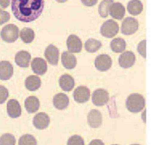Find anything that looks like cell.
I'll use <instances>...</instances> for the list:
<instances>
[{
	"mask_svg": "<svg viewBox=\"0 0 153 145\" xmlns=\"http://www.w3.org/2000/svg\"><path fill=\"white\" fill-rule=\"evenodd\" d=\"M44 0H12L11 11L19 21L31 22L37 19L42 14Z\"/></svg>",
	"mask_w": 153,
	"mask_h": 145,
	"instance_id": "cell-1",
	"label": "cell"
},
{
	"mask_svg": "<svg viewBox=\"0 0 153 145\" xmlns=\"http://www.w3.org/2000/svg\"><path fill=\"white\" fill-rule=\"evenodd\" d=\"M145 104L144 97L137 93L130 94L127 98L126 105L128 111L132 113H138L142 111Z\"/></svg>",
	"mask_w": 153,
	"mask_h": 145,
	"instance_id": "cell-2",
	"label": "cell"
},
{
	"mask_svg": "<svg viewBox=\"0 0 153 145\" xmlns=\"http://www.w3.org/2000/svg\"><path fill=\"white\" fill-rule=\"evenodd\" d=\"M19 30L17 26L8 24L4 26L1 31V37L5 42L11 43L16 41L19 37Z\"/></svg>",
	"mask_w": 153,
	"mask_h": 145,
	"instance_id": "cell-3",
	"label": "cell"
},
{
	"mask_svg": "<svg viewBox=\"0 0 153 145\" xmlns=\"http://www.w3.org/2000/svg\"><path fill=\"white\" fill-rule=\"evenodd\" d=\"M119 31L118 24L114 20L105 22L100 28V34L105 37L111 38L115 36Z\"/></svg>",
	"mask_w": 153,
	"mask_h": 145,
	"instance_id": "cell-4",
	"label": "cell"
},
{
	"mask_svg": "<svg viewBox=\"0 0 153 145\" xmlns=\"http://www.w3.org/2000/svg\"><path fill=\"white\" fill-rule=\"evenodd\" d=\"M139 27V23L137 19L128 17H126L122 22L121 31V33L126 35H129L135 33Z\"/></svg>",
	"mask_w": 153,
	"mask_h": 145,
	"instance_id": "cell-5",
	"label": "cell"
},
{
	"mask_svg": "<svg viewBox=\"0 0 153 145\" xmlns=\"http://www.w3.org/2000/svg\"><path fill=\"white\" fill-rule=\"evenodd\" d=\"M112 59L108 55L102 54L98 55L94 61V65L96 69L100 71L108 70L112 65Z\"/></svg>",
	"mask_w": 153,
	"mask_h": 145,
	"instance_id": "cell-6",
	"label": "cell"
},
{
	"mask_svg": "<svg viewBox=\"0 0 153 145\" xmlns=\"http://www.w3.org/2000/svg\"><path fill=\"white\" fill-rule=\"evenodd\" d=\"M109 101V93L104 89L95 90L92 95V102L96 106H103Z\"/></svg>",
	"mask_w": 153,
	"mask_h": 145,
	"instance_id": "cell-7",
	"label": "cell"
},
{
	"mask_svg": "<svg viewBox=\"0 0 153 145\" xmlns=\"http://www.w3.org/2000/svg\"><path fill=\"white\" fill-rule=\"evenodd\" d=\"M44 56L48 62L53 65H56L58 64L59 51L54 45L50 44L45 50Z\"/></svg>",
	"mask_w": 153,
	"mask_h": 145,
	"instance_id": "cell-8",
	"label": "cell"
},
{
	"mask_svg": "<svg viewBox=\"0 0 153 145\" xmlns=\"http://www.w3.org/2000/svg\"><path fill=\"white\" fill-rule=\"evenodd\" d=\"M73 96L76 102L78 103L85 102L90 98V89L84 86H78L75 89Z\"/></svg>",
	"mask_w": 153,
	"mask_h": 145,
	"instance_id": "cell-9",
	"label": "cell"
},
{
	"mask_svg": "<svg viewBox=\"0 0 153 145\" xmlns=\"http://www.w3.org/2000/svg\"><path fill=\"white\" fill-rule=\"evenodd\" d=\"M136 60V57L131 51H126L123 53L118 58V63L121 67L123 68H128L131 67Z\"/></svg>",
	"mask_w": 153,
	"mask_h": 145,
	"instance_id": "cell-10",
	"label": "cell"
},
{
	"mask_svg": "<svg viewBox=\"0 0 153 145\" xmlns=\"http://www.w3.org/2000/svg\"><path fill=\"white\" fill-rule=\"evenodd\" d=\"M50 122L49 116L43 112L37 113L33 119V125L38 129H44L47 128Z\"/></svg>",
	"mask_w": 153,
	"mask_h": 145,
	"instance_id": "cell-11",
	"label": "cell"
},
{
	"mask_svg": "<svg viewBox=\"0 0 153 145\" xmlns=\"http://www.w3.org/2000/svg\"><path fill=\"white\" fill-rule=\"evenodd\" d=\"M66 46L71 53H79L82 50L81 39L75 35H71L66 40Z\"/></svg>",
	"mask_w": 153,
	"mask_h": 145,
	"instance_id": "cell-12",
	"label": "cell"
},
{
	"mask_svg": "<svg viewBox=\"0 0 153 145\" xmlns=\"http://www.w3.org/2000/svg\"><path fill=\"white\" fill-rule=\"evenodd\" d=\"M7 111L8 116L12 118L20 117L22 113V108L19 102L14 99H10L7 104Z\"/></svg>",
	"mask_w": 153,
	"mask_h": 145,
	"instance_id": "cell-13",
	"label": "cell"
},
{
	"mask_svg": "<svg viewBox=\"0 0 153 145\" xmlns=\"http://www.w3.org/2000/svg\"><path fill=\"white\" fill-rule=\"evenodd\" d=\"M87 122L91 128H99L102 122V116L100 112L96 109L91 110L88 114Z\"/></svg>",
	"mask_w": 153,
	"mask_h": 145,
	"instance_id": "cell-14",
	"label": "cell"
},
{
	"mask_svg": "<svg viewBox=\"0 0 153 145\" xmlns=\"http://www.w3.org/2000/svg\"><path fill=\"white\" fill-rule=\"evenodd\" d=\"M125 7L120 2L112 3L109 7L108 11L112 18L117 20L123 19L125 15Z\"/></svg>",
	"mask_w": 153,
	"mask_h": 145,
	"instance_id": "cell-15",
	"label": "cell"
},
{
	"mask_svg": "<svg viewBox=\"0 0 153 145\" xmlns=\"http://www.w3.org/2000/svg\"><path fill=\"white\" fill-rule=\"evenodd\" d=\"M31 67L33 72L38 75H43L47 70L46 61L41 58H34L32 61Z\"/></svg>",
	"mask_w": 153,
	"mask_h": 145,
	"instance_id": "cell-16",
	"label": "cell"
},
{
	"mask_svg": "<svg viewBox=\"0 0 153 145\" xmlns=\"http://www.w3.org/2000/svg\"><path fill=\"white\" fill-rule=\"evenodd\" d=\"M13 74V67L9 61H2L0 62V79L7 80Z\"/></svg>",
	"mask_w": 153,
	"mask_h": 145,
	"instance_id": "cell-17",
	"label": "cell"
},
{
	"mask_svg": "<svg viewBox=\"0 0 153 145\" xmlns=\"http://www.w3.org/2000/svg\"><path fill=\"white\" fill-rule=\"evenodd\" d=\"M31 56L29 52L25 50H21L17 52L15 56L16 64L22 68H27L29 65Z\"/></svg>",
	"mask_w": 153,
	"mask_h": 145,
	"instance_id": "cell-18",
	"label": "cell"
},
{
	"mask_svg": "<svg viewBox=\"0 0 153 145\" xmlns=\"http://www.w3.org/2000/svg\"><path fill=\"white\" fill-rule=\"evenodd\" d=\"M61 61L63 67L69 70L74 68L77 62L75 55L72 53L66 51H65L62 53Z\"/></svg>",
	"mask_w": 153,
	"mask_h": 145,
	"instance_id": "cell-19",
	"label": "cell"
},
{
	"mask_svg": "<svg viewBox=\"0 0 153 145\" xmlns=\"http://www.w3.org/2000/svg\"><path fill=\"white\" fill-rule=\"evenodd\" d=\"M69 103V97L63 93H59L53 98L54 106L58 110L65 109L68 106Z\"/></svg>",
	"mask_w": 153,
	"mask_h": 145,
	"instance_id": "cell-20",
	"label": "cell"
},
{
	"mask_svg": "<svg viewBox=\"0 0 153 145\" xmlns=\"http://www.w3.org/2000/svg\"><path fill=\"white\" fill-rule=\"evenodd\" d=\"M59 85L64 91L69 92L74 88L75 81L71 75L65 74L60 76L59 78Z\"/></svg>",
	"mask_w": 153,
	"mask_h": 145,
	"instance_id": "cell-21",
	"label": "cell"
},
{
	"mask_svg": "<svg viewBox=\"0 0 153 145\" xmlns=\"http://www.w3.org/2000/svg\"><path fill=\"white\" fill-rule=\"evenodd\" d=\"M25 107L29 113H35L39 108V101L36 96H30L25 99Z\"/></svg>",
	"mask_w": 153,
	"mask_h": 145,
	"instance_id": "cell-22",
	"label": "cell"
},
{
	"mask_svg": "<svg viewBox=\"0 0 153 145\" xmlns=\"http://www.w3.org/2000/svg\"><path fill=\"white\" fill-rule=\"evenodd\" d=\"M25 86L30 91H35L38 89L41 84V81L37 75H29L25 80Z\"/></svg>",
	"mask_w": 153,
	"mask_h": 145,
	"instance_id": "cell-23",
	"label": "cell"
},
{
	"mask_svg": "<svg viewBox=\"0 0 153 145\" xmlns=\"http://www.w3.org/2000/svg\"><path fill=\"white\" fill-rule=\"evenodd\" d=\"M128 12L133 15L137 16L140 14L143 10V4L139 0H131L127 4Z\"/></svg>",
	"mask_w": 153,
	"mask_h": 145,
	"instance_id": "cell-24",
	"label": "cell"
},
{
	"mask_svg": "<svg viewBox=\"0 0 153 145\" xmlns=\"http://www.w3.org/2000/svg\"><path fill=\"white\" fill-rule=\"evenodd\" d=\"M110 46L111 50L115 53H121L126 49V43L124 39L116 38L111 41Z\"/></svg>",
	"mask_w": 153,
	"mask_h": 145,
	"instance_id": "cell-25",
	"label": "cell"
},
{
	"mask_svg": "<svg viewBox=\"0 0 153 145\" xmlns=\"http://www.w3.org/2000/svg\"><path fill=\"white\" fill-rule=\"evenodd\" d=\"M20 37L25 43H30L35 38L34 31L31 28H24L20 32Z\"/></svg>",
	"mask_w": 153,
	"mask_h": 145,
	"instance_id": "cell-26",
	"label": "cell"
},
{
	"mask_svg": "<svg viewBox=\"0 0 153 145\" xmlns=\"http://www.w3.org/2000/svg\"><path fill=\"white\" fill-rule=\"evenodd\" d=\"M84 46L85 50L88 52L94 53L101 47L102 43L99 40L90 38L85 41Z\"/></svg>",
	"mask_w": 153,
	"mask_h": 145,
	"instance_id": "cell-27",
	"label": "cell"
},
{
	"mask_svg": "<svg viewBox=\"0 0 153 145\" xmlns=\"http://www.w3.org/2000/svg\"><path fill=\"white\" fill-rule=\"evenodd\" d=\"M114 0H103L99 5V13L102 17H106L108 16L109 8L113 3Z\"/></svg>",
	"mask_w": 153,
	"mask_h": 145,
	"instance_id": "cell-28",
	"label": "cell"
},
{
	"mask_svg": "<svg viewBox=\"0 0 153 145\" xmlns=\"http://www.w3.org/2000/svg\"><path fill=\"white\" fill-rule=\"evenodd\" d=\"M19 145H37V142L33 135L25 134L20 137Z\"/></svg>",
	"mask_w": 153,
	"mask_h": 145,
	"instance_id": "cell-29",
	"label": "cell"
},
{
	"mask_svg": "<svg viewBox=\"0 0 153 145\" xmlns=\"http://www.w3.org/2000/svg\"><path fill=\"white\" fill-rule=\"evenodd\" d=\"M16 138L11 134L6 133L0 137V145H15Z\"/></svg>",
	"mask_w": 153,
	"mask_h": 145,
	"instance_id": "cell-30",
	"label": "cell"
},
{
	"mask_svg": "<svg viewBox=\"0 0 153 145\" xmlns=\"http://www.w3.org/2000/svg\"><path fill=\"white\" fill-rule=\"evenodd\" d=\"M67 145H84V141L81 136L74 135L68 139Z\"/></svg>",
	"mask_w": 153,
	"mask_h": 145,
	"instance_id": "cell-31",
	"label": "cell"
},
{
	"mask_svg": "<svg viewBox=\"0 0 153 145\" xmlns=\"http://www.w3.org/2000/svg\"><path fill=\"white\" fill-rule=\"evenodd\" d=\"M8 97V91L7 89L2 85H0V104H3Z\"/></svg>",
	"mask_w": 153,
	"mask_h": 145,
	"instance_id": "cell-32",
	"label": "cell"
},
{
	"mask_svg": "<svg viewBox=\"0 0 153 145\" xmlns=\"http://www.w3.org/2000/svg\"><path fill=\"white\" fill-rule=\"evenodd\" d=\"M10 18V13L0 8V25L7 22Z\"/></svg>",
	"mask_w": 153,
	"mask_h": 145,
	"instance_id": "cell-33",
	"label": "cell"
},
{
	"mask_svg": "<svg viewBox=\"0 0 153 145\" xmlns=\"http://www.w3.org/2000/svg\"><path fill=\"white\" fill-rule=\"evenodd\" d=\"M137 51L139 54L146 58V40H142L137 46Z\"/></svg>",
	"mask_w": 153,
	"mask_h": 145,
	"instance_id": "cell-34",
	"label": "cell"
},
{
	"mask_svg": "<svg viewBox=\"0 0 153 145\" xmlns=\"http://www.w3.org/2000/svg\"><path fill=\"white\" fill-rule=\"evenodd\" d=\"M98 0H81V2L85 6L87 7H92L94 5Z\"/></svg>",
	"mask_w": 153,
	"mask_h": 145,
	"instance_id": "cell-35",
	"label": "cell"
},
{
	"mask_svg": "<svg viewBox=\"0 0 153 145\" xmlns=\"http://www.w3.org/2000/svg\"><path fill=\"white\" fill-rule=\"evenodd\" d=\"M11 0H0V6L3 8H5L10 5Z\"/></svg>",
	"mask_w": 153,
	"mask_h": 145,
	"instance_id": "cell-36",
	"label": "cell"
},
{
	"mask_svg": "<svg viewBox=\"0 0 153 145\" xmlns=\"http://www.w3.org/2000/svg\"><path fill=\"white\" fill-rule=\"evenodd\" d=\"M88 145H104L103 142L100 140H98V139H95V140H93Z\"/></svg>",
	"mask_w": 153,
	"mask_h": 145,
	"instance_id": "cell-37",
	"label": "cell"
},
{
	"mask_svg": "<svg viewBox=\"0 0 153 145\" xmlns=\"http://www.w3.org/2000/svg\"><path fill=\"white\" fill-rule=\"evenodd\" d=\"M56 1L59 3H63V2H66L68 0H56Z\"/></svg>",
	"mask_w": 153,
	"mask_h": 145,
	"instance_id": "cell-38",
	"label": "cell"
},
{
	"mask_svg": "<svg viewBox=\"0 0 153 145\" xmlns=\"http://www.w3.org/2000/svg\"><path fill=\"white\" fill-rule=\"evenodd\" d=\"M130 145H140V144H130Z\"/></svg>",
	"mask_w": 153,
	"mask_h": 145,
	"instance_id": "cell-39",
	"label": "cell"
},
{
	"mask_svg": "<svg viewBox=\"0 0 153 145\" xmlns=\"http://www.w3.org/2000/svg\"><path fill=\"white\" fill-rule=\"evenodd\" d=\"M112 145H118V144H112Z\"/></svg>",
	"mask_w": 153,
	"mask_h": 145,
	"instance_id": "cell-40",
	"label": "cell"
}]
</instances>
